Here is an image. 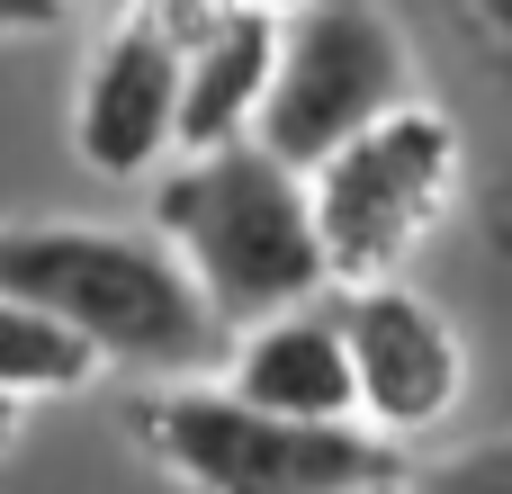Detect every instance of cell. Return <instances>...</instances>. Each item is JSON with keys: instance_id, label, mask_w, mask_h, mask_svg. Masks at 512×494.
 Wrapping results in <instances>:
<instances>
[{"instance_id": "cell-1", "label": "cell", "mask_w": 512, "mask_h": 494, "mask_svg": "<svg viewBox=\"0 0 512 494\" xmlns=\"http://www.w3.org/2000/svg\"><path fill=\"white\" fill-rule=\"evenodd\" d=\"M0 297L45 306L99 351V369L135 378H198L234 342L153 225H0Z\"/></svg>"}, {"instance_id": "cell-2", "label": "cell", "mask_w": 512, "mask_h": 494, "mask_svg": "<svg viewBox=\"0 0 512 494\" xmlns=\"http://www.w3.org/2000/svg\"><path fill=\"white\" fill-rule=\"evenodd\" d=\"M153 234L180 252V270L198 279V297L216 306L225 333L333 288L324 234L306 207V171L279 162L261 135L171 153L153 180Z\"/></svg>"}, {"instance_id": "cell-3", "label": "cell", "mask_w": 512, "mask_h": 494, "mask_svg": "<svg viewBox=\"0 0 512 494\" xmlns=\"http://www.w3.org/2000/svg\"><path fill=\"white\" fill-rule=\"evenodd\" d=\"M126 441L189 494H351L405 477L396 441L360 423H297L234 387H153L126 405Z\"/></svg>"}, {"instance_id": "cell-4", "label": "cell", "mask_w": 512, "mask_h": 494, "mask_svg": "<svg viewBox=\"0 0 512 494\" xmlns=\"http://www.w3.org/2000/svg\"><path fill=\"white\" fill-rule=\"evenodd\" d=\"M459 180H468V135L432 99H396L387 117L342 135L324 162H306V207H315L333 288L396 279L432 243V225L459 207Z\"/></svg>"}, {"instance_id": "cell-5", "label": "cell", "mask_w": 512, "mask_h": 494, "mask_svg": "<svg viewBox=\"0 0 512 494\" xmlns=\"http://www.w3.org/2000/svg\"><path fill=\"white\" fill-rule=\"evenodd\" d=\"M396 99H414V45L387 18V0H306L279 18L270 45V90L252 135L279 162H324L342 135H360L369 117H387Z\"/></svg>"}, {"instance_id": "cell-6", "label": "cell", "mask_w": 512, "mask_h": 494, "mask_svg": "<svg viewBox=\"0 0 512 494\" xmlns=\"http://www.w3.org/2000/svg\"><path fill=\"white\" fill-rule=\"evenodd\" d=\"M333 315H342V342H351V414H360V432L405 450V441H423V432H441L459 414L468 342L423 288H405V270L333 288Z\"/></svg>"}, {"instance_id": "cell-7", "label": "cell", "mask_w": 512, "mask_h": 494, "mask_svg": "<svg viewBox=\"0 0 512 494\" xmlns=\"http://www.w3.org/2000/svg\"><path fill=\"white\" fill-rule=\"evenodd\" d=\"M72 153L99 171V180H144L180 153V54L135 18L117 9L108 36L90 45L81 63V90H72Z\"/></svg>"}, {"instance_id": "cell-8", "label": "cell", "mask_w": 512, "mask_h": 494, "mask_svg": "<svg viewBox=\"0 0 512 494\" xmlns=\"http://www.w3.org/2000/svg\"><path fill=\"white\" fill-rule=\"evenodd\" d=\"M225 387L252 396V405H270V414H297V423H360L351 414V342H342L333 288L324 297H297L279 315L234 324Z\"/></svg>"}, {"instance_id": "cell-9", "label": "cell", "mask_w": 512, "mask_h": 494, "mask_svg": "<svg viewBox=\"0 0 512 494\" xmlns=\"http://www.w3.org/2000/svg\"><path fill=\"white\" fill-rule=\"evenodd\" d=\"M270 45H279V18L270 9H243V0L198 45H180V153H207V144L252 135L261 90H270Z\"/></svg>"}, {"instance_id": "cell-10", "label": "cell", "mask_w": 512, "mask_h": 494, "mask_svg": "<svg viewBox=\"0 0 512 494\" xmlns=\"http://www.w3.org/2000/svg\"><path fill=\"white\" fill-rule=\"evenodd\" d=\"M99 378V351L81 333H63L45 306H18L0 297V396L9 405H36V396H72Z\"/></svg>"}, {"instance_id": "cell-11", "label": "cell", "mask_w": 512, "mask_h": 494, "mask_svg": "<svg viewBox=\"0 0 512 494\" xmlns=\"http://www.w3.org/2000/svg\"><path fill=\"white\" fill-rule=\"evenodd\" d=\"M432 9V27L486 72V90L504 99V117H512V0H423Z\"/></svg>"}, {"instance_id": "cell-12", "label": "cell", "mask_w": 512, "mask_h": 494, "mask_svg": "<svg viewBox=\"0 0 512 494\" xmlns=\"http://www.w3.org/2000/svg\"><path fill=\"white\" fill-rule=\"evenodd\" d=\"M405 494H512V432L477 441V450H450V459L405 468Z\"/></svg>"}, {"instance_id": "cell-13", "label": "cell", "mask_w": 512, "mask_h": 494, "mask_svg": "<svg viewBox=\"0 0 512 494\" xmlns=\"http://www.w3.org/2000/svg\"><path fill=\"white\" fill-rule=\"evenodd\" d=\"M72 18V0H0V36H54Z\"/></svg>"}, {"instance_id": "cell-14", "label": "cell", "mask_w": 512, "mask_h": 494, "mask_svg": "<svg viewBox=\"0 0 512 494\" xmlns=\"http://www.w3.org/2000/svg\"><path fill=\"white\" fill-rule=\"evenodd\" d=\"M18 414H27V405H9V396H0V450L18 441Z\"/></svg>"}, {"instance_id": "cell-15", "label": "cell", "mask_w": 512, "mask_h": 494, "mask_svg": "<svg viewBox=\"0 0 512 494\" xmlns=\"http://www.w3.org/2000/svg\"><path fill=\"white\" fill-rule=\"evenodd\" d=\"M243 9H270V18H288V9H306V0H243Z\"/></svg>"}, {"instance_id": "cell-16", "label": "cell", "mask_w": 512, "mask_h": 494, "mask_svg": "<svg viewBox=\"0 0 512 494\" xmlns=\"http://www.w3.org/2000/svg\"><path fill=\"white\" fill-rule=\"evenodd\" d=\"M351 494H405V477H378V486H351Z\"/></svg>"}]
</instances>
